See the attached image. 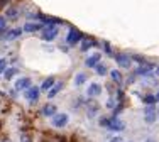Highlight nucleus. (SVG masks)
Here are the masks:
<instances>
[{
	"label": "nucleus",
	"mask_w": 159,
	"mask_h": 142,
	"mask_svg": "<svg viewBox=\"0 0 159 142\" xmlns=\"http://www.w3.org/2000/svg\"><path fill=\"white\" fill-rule=\"evenodd\" d=\"M21 142H30V140L26 137V135H22V137H21Z\"/></svg>",
	"instance_id": "6e6552de"
},
{
	"label": "nucleus",
	"mask_w": 159,
	"mask_h": 142,
	"mask_svg": "<svg viewBox=\"0 0 159 142\" xmlns=\"http://www.w3.org/2000/svg\"><path fill=\"white\" fill-rule=\"evenodd\" d=\"M59 88H61V85H58V86H54L49 93H47V98H52V96H56L58 95V91H59Z\"/></svg>",
	"instance_id": "39448f33"
},
{
	"label": "nucleus",
	"mask_w": 159,
	"mask_h": 142,
	"mask_svg": "<svg viewBox=\"0 0 159 142\" xmlns=\"http://www.w3.org/2000/svg\"><path fill=\"white\" fill-rule=\"evenodd\" d=\"M54 113H56V107L54 105H46L43 108V115H46V117H52Z\"/></svg>",
	"instance_id": "7ed1b4c3"
},
{
	"label": "nucleus",
	"mask_w": 159,
	"mask_h": 142,
	"mask_svg": "<svg viewBox=\"0 0 159 142\" xmlns=\"http://www.w3.org/2000/svg\"><path fill=\"white\" fill-rule=\"evenodd\" d=\"M27 86H29V80H27V78L19 80V81H17V88H19V90H24V88H27Z\"/></svg>",
	"instance_id": "20e7f679"
},
{
	"label": "nucleus",
	"mask_w": 159,
	"mask_h": 142,
	"mask_svg": "<svg viewBox=\"0 0 159 142\" xmlns=\"http://www.w3.org/2000/svg\"><path fill=\"white\" fill-rule=\"evenodd\" d=\"M112 142H120V140H119V139H117V140H112Z\"/></svg>",
	"instance_id": "9d476101"
},
{
	"label": "nucleus",
	"mask_w": 159,
	"mask_h": 142,
	"mask_svg": "<svg viewBox=\"0 0 159 142\" xmlns=\"http://www.w3.org/2000/svg\"><path fill=\"white\" fill-rule=\"evenodd\" d=\"M15 74V69H10L9 73H7V78H10V76H14Z\"/></svg>",
	"instance_id": "0eeeda50"
},
{
	"label": "nucleus",
	"mask_w": 159,
	"mask_h": 142,
	"mask_svg": "<svg viewBox=\"0 0 159 142\" xmlns=\"http://www.w3.org/2000/svg\"><path fill=\"white\" fill-rule=\"evenodd\" d=\"M26 96H27L29 102H36V100L39 98V90H37V88H30V90L26 93Z\"/></svg>",
	"instance_id": "f03ea898"
},
{
	"label": "nucleus",
	"mask_w": 159,
	"mask_h": 142,
	"mask_svg": "<svg viewBox=\"0 0 159 142\" xmlns=\"http://www.w3.org/2000/svg\"><path fill=\"white\" fill-rule=\"evenodd\" d=\"M51 124L56 127V129H63L68 124V115L66 113H54L51 117Z\"/></svg>",
	"instance_id": "f257e3e1"
},
{
	"label": "nucleus",
	"mask_w": 159,
	"mask_h": 142,
	"mask_svg": "<svg viewBox=\"0 0 159 142\" xmlns=\"http://www.w3.org/2000/svg\"><path fill=\"white\" fill-rule=\"evenodd\" d=\"M52 85V80H47V81H44V85H43V90H47L49 86Z\"/></svg>",
	"instance_id": "423d86ee"
},
{
	"label": "nucleus",
	"mask_w": 159,
	"mask_h": 142,
	"mask_svg": "<svg viewBox=\"0 0 159 142\" xmlns=\"http://www.w3.org/2000/svg\"><path fill=\"white\" fill-rule=\"evenodd\" d=\"M2 68H4V61H0V71H2Z\"/></svg>",
	"instance_id": "1a4fd4ad"
}]
</instances>
